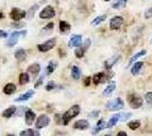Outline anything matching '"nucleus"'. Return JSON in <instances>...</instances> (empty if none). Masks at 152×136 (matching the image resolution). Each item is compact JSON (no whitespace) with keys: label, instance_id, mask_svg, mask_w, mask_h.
<instances>
[{"label":"nucleus","instance_id":"obj_30","mask_svg":"<svg viewBox=\"0 0 152 136\" xmlns=\"http://www.w3.org/2000/svg\"><path fill=\"white\" fill-rule=\"evenodd\" d=\"M127 126H128L131 129L135 130L141 126V121H140V120H132V121H129V123L127 124Z\"/></svg>","mask_w":152,"mask_h":136},{"label":"nucleus","instance_id":"obj_20","mask_svg":"<svg viewBox=\"0 0 152 136\" xmlns=\"http://www.w3.org/2000/svg\"><path fill=\"white\" fill-rule=\"evenodd\" d=\"M15 58L17 59L18 61H23V60H25L26 58V51L24 49H19L17 51L15 52Z\"/></svg>","mask_w":152,"mask_h":136},{"label":"nucleus","instance_id":"obj_14","mask_svg":"<svg viewBox=\"0 0 152 136\" xmlns=\"http://www.w3.org/2000/svg\"><path fill=\"white\" fill-rule=\"evenodd\" d=\"M27 71H28V73H31L33 76H37L39 73H40V71H41V67H40L39 64L34 63V64H32V65L28 66Z\"/></svg>","mask_w":152,"mask_h":136},{"label":"nucleus","instance_id":"obj_47","mask_svg":"<svg viewBox=\"0 0 152 136\" xmlns=\"http://www.w3.org/2000/svg\"><path fill=\"white\" fill-rule=\"evenodd\" d=\"M2 17H4V14H2V13H0V20H1Z\"/></svg>","mask_w":152,"mask_h":136},{"label":"nucleus","instance_id":"obj_27","mask_svg":"<svg viewBox=\"0 0 152 136\" xmlns=\"http://www.w3.org/2000/svg\"><path fill=\"white\" fill-rule=\"evenodd\" d=\"M38 132H34L33 129H25V130H22L19 133V136H39Z\"/></svg>","mask_w":152,"mask_h":136},{"label":"nucleus","instance_id":"obj_43","mask_svg":"<svg viewBox=\"0 0 152 136\" xmlns=\"http://www.w3.org/2000/svg\"><path fill=\"white\" fill-rule=\"evenodd\" d=\"M90 82H91V77H86L85 78V81H84V85H85V86H89Z\"/></svg>","mask_w":152,"mask_h":136},{"label":"nucleus","instance_id":"obj_42","mask_svg":"<svg viewBox=\"0 0 152 136\" xmlns=\"http://www.w3.org/2000/svg\"><path fill=\"white\" fill-rule=\"evenodd\" d=\"M8 36V34H7L5 31H2V30H0V38H2V39H5Z\"/></svg>","mask_w":152,"mask_h":136},{"label":"nucleus","instance_id":"obj_10","mask_svg":"<svg viewBox=\"0 0 152 136\" xmlns=\"http://www.w3.org/2000/svg\"><path fill=\"white\" fill-rule=\"evenodd\" d=\"M82 44V36L81 35H73L72 38H70V41H69V47L70 48H77V47H80V45Z\"/></svg>","mask_w":152,"mask_h":136},{"label":"nucleus","instance_id":"obj_46","mask_svg":"<svg viewBox=\"0 0 152 136\" xmlns=\"http://www.w3.org/2000/svg\"><path fill=\"white\" fill-rule=\"evenodd\" d=\"M117 136H127V134L125 132H119V133L117 134Z\"/></svg>","mask_w":152,"mask_h":136},{"label":"nucleus","instance_id":"obj_2","mask_svg":"<svg viewBox=\"0 0 152 136\" xmlns=\"http://www.w3.org/2000/svg\"><path fill=\"white\" fill-rule=\"evenodd\" d=\"M106 107L107 109L111 111H116V110H121V108L124 107V101L121 100V97H116L114 100H110L106 103Z\"/></svg>","mask_w":152,"mask_h":136},{"label":"nucleus","instance_id":"obj_40","mask_svg":"<svg viewBox=\"0 0 152 136\" xmlns=\"http://www.w3.org/2000/svg\"><path fill=\"white\" fill-rule=\"evenodd\" d=\"M90 44H91V40L88 39L86 41H85V43H84V45H83V48H84L85 50H88V49H89V47H90Z\"/></svg>","mask_w":152,"mask_h":136},{"label":"nucleus","instance_id":"obj_44","mask_svg":"<svg viewBox=\"0 0 152 136\" xmlns=\"http://www.w3.org/2000/svg\"><path fill=\"white\" fill-rule=\"evenodd\" d=\"M99 112H100V111H99V110H96V111H93V112H92V115H91V116L93 117V118H96V117L99 116Z\"/></svg>","mask_w":152,"mask_h":136},{"label":"nucleus","instance_id":"obj_39","mask_svg":"<svg viewBox=\"0 0 152 136\" xmlns=\"http://www.w3.org/2000/svg\"><path fill=\"white\" fill-rule=\"evenodd\" d=\"M52 28H53V23H49V24L43 28V31H51Z\"/></svg>","mask_w":152,"mask_h":136},{"label":"nucleus","instance_id":"obj_37","mask_svg":"<svg viewBox=\"0 0 152 136\" xmlns=\"http://www.w3.org/2000/svg\"><path fill=\"white\" fill-rule=\"evenodd\" d=\"M55 87H56V83L51 81V82H49V83L47 84V86H45V90H47V91H51V90H53Z\"/></svg>","mask_w":152,"mask_h":136},{"label":"nucleus","instance_id":"obj_25","mask_svg":"<svg viewBox=\"0 0 152 136\" xmlns=\"http://www.w3.org/2000/svg\"><path fill=\"white\" fill-rule=\"evenodd\" d=\"M28 82H30V76H28V74H27V73H22V74L19 75V84L24 85V84H27Z\"/></svg>","mask_w":152,"mask_h":136},{"label":"nucleus","instance_id":"obj_8","mask_svg":"<svg viewBox=\"0 0 152 136\" xmlns=\"http://www.w3.org/2000/svg\"><path fill=\"white\" fill-rule=\"evenodd\" d=\"M50 123V118L49 116H47V115H41L40 117H38V119H37V123H35V127L40 129V128H43L45 126H48Z\"/></svg>","mask_w":152,"mask_h":136},{"label":"nucleus","instance_id":"obj_16","mask_svg":"<svg viewBox=\"0 0 152 136\" xmlns=\"http://www.w3.org/2000/svg\"><path fill=\"white\" fill-rule=\"evenodd\" d=\"M104 81H106V75L103 73H98V74H95L94 77H93V83H94V85L103 83Z\"/></svg>","mask_w":152,"mask_h":136},{"label":"nucleus","instance_id":"obj_23","mask_svg":"<svg viewBox=\"0 0 152 136\" xmlns=\"http://www.w3.org/2000/svg\"><path fill=\"white\" fill-rule=\"evenodd\" d=\"M119 58H121L119 56H115V57L110 58L109 60H107V61H106V64H104L106 68H107V69H110V68H111V67H113V66H114L115 64L118 61V59H119Z\"/></svg>","mask_w":152,"mask_h":136},{"label":"nucleus","instance_id":"obj_38","mask_svg":"<svg viewBox=\"0 0 152 136\" xmlns=\"http://www.w3.org/2000/svg\"><path fill=\"white\" fill-rule=\"evenodd\" d=\"M43 78H45V75H42L41 77L39 78V81H38V82H35V85H34V86H35V87H39L40 85L42 84V82H43Z\"/></svg>","mask_w":152,"mask_h":136},{"label":"nucleus","instance_id":"obj_24","mask_svg":"<svg viewBox=\"0 0 152 136\" xmlns=\"http://www.w3.org/2000/svg\"><path fill=\"white\" fill-rule=\"evenodd\" d=\"M106 20V15H100L98 17H95L94 20L91 22V25L92 26H96V25H100L101 23H103Z\"/></svg>","mask_w":152,"mask_h":136},{"label":"nucleus","instance_id":"obj_17","mask_svg":"<svg viewBox=\"0 0 152 136\" xmlns=\"http://www.w3.org/2000/svg\"><path fill=\"white\" fill-rule=\"evenodd\" d=\"M103 128H106V121H104L103 119H100V120L96 123V126H95L94 128H93V130H92V134L94 135V134L99 133V132L102 130Z\"/></svg>","mask_w":152,"mask_h":136},{"label":"nucleus","instance_id":"obj_3","mask_svg":"<svg viewBox=\"0 0 152 136\" xmlns=\"http://www.w3.org/2000/svg\"><path fill=\"white\" fill-rule=\"evenodd\" d=\"M127 100H128V103L131 105V108H133V109H139L143 104V99L136 94H129Z\"/></svg>","mask_w":152,"mask_h":136},{"label":"nucleus","instance_id":"obj_31","mask_svg":"<svg viewBox=\"0 0 152 136\" xmlns=\"http://www.w3.org/2000/svg\"><path fill=\"white\" fill-rule=\"evenodd\" d=\"M126 2L127 0H118V1H116L114 5H113V8H115V9H121V8L125 7Z\"/></svg>","mask_w":152,"mask_h":136},{"label":"nucleus","instance_id":"obj_13","mask_svg":"<svg viewBox=\"0 0 152 136\" xmlns=\"http://www.w3.org/2000/svg\"><path fill=\"white\" fill-rule=\"evenodd\" d=\"M74 128H76V129H81V130L86 129V128H89V123H88V120H85V119L77 120V121L74 124Z\"/></svg>","mask_w":152,"mask_h":136},{"label":"nucleus","instance_id":"obj_11","mask_svg":"<svg viewBox=\"0 0 152 136\" xmlns=\"http://www.w3.org/2000/svg\"><path fill=\"white\" fill-rule=\"evenodd\" d=\"M33 95H34V91L28 90L27 92H25L24 94H22L20 97H16V99H15V101H16V102H23V101H27V100H28V99H31Z\"/></svg>","mask_w":152,"mask_h":136},{"label":"nucleus","instance_id":"obj_19","mask_svg":"<svg viewBox=\"0 0 152 136\" xmlns=\"http://www.w3.org/2000/svg\"><path fill=\"white\" fill-rule=\"evenodd\" d=\"M142 67H143V63H142V61H137V63H135L133 65V67L131 68V73L135 76V75H137L140 73Z\"/></svg>","mask_w":152,"mask_h":136},{"label":"nucleus","instance_id":"obj_1","mask_svg":"<svg viewBox=\"0 0 152 136\" xmlns=\"http://www.w3.org/2000/svg\"><path fill=\"white\" fill-rule=\"evenodd\" d=\"M80 111H81V109H80V107H78L77 104L73 105V107H70L69 109L66 111L65 113L61 115V121H63V125H68V123H69L70 120H72L73 118H75V117L80 113Z\"/></svg>","mask_w":152,"mask_h":136},{"label":"nucleus","instance_id":"obj_41","mask_svg":"<svg viewBox=\"0 0 152 136\" xmlns=\"http://www.w3.org/2000/svg\"><path fill=\"white\" fill-rule=\"evenodd\" d=\"M150 17H152V8L145 12V18H150Z\"/></svg>","mask_w":152,"mask_h":136},{"label":"nucleus","instance_id":"obj_45","mask_svg":"<svg viewBox=\"0 0 152 136\" xmlns=\"http://www.w3.org/2000/svg\"><path fill=\"white\" fill-rule=\"evenodd\" d=\"M25 24L24 23H19V24H13V27H22V26H24Z\"/></svg>","mask_w":152,"mask_h":136},{"label":"nucleus","instance_id":"obj_26","mask_svg":"<svg viewBox=\"0 0 152 136\" xmlns=\"http://www.w3.org/2000/svg\"><path fill=\"white\" fill-rule=\"evenodd\" d=\"M16 112V107H9L8 109H6V110L2 112V116L5 117V118H9V117H12Z\"/></svg>","mask_w":152,"mask_h":136},{"label":"nucleus","instance_id":"obj_18","mask_svg":"<svg viewBox=\"0 0 152 136\" xmlns=\"http://www.w3.org/2000/svg\"><path fill=\"white\" fill-rule=\"evenodd\" d=\"M119 121V113H117V115H115V116H113L110 119H109V121H108L107 124H106V127H108V128H111V127H114L116 124Z\"/></svg>","mask_w":152,"mask_h":136},{"label":"nucleus","instance_id":"obj_21","mask_svg":"<svg viewBox=\"0 0 152 136\" xmlns=\"http://www.w3.org/2000/svg\"><path fill=\"white\" fill-rule=\"evenodd\" d=\"M59 30H60V32L61 33H68L70 31V25L67 23V22L61 20V22L59 23Z\"/></svg>","mask_w":152,"mask_h":136},{"label":"nucleus","instance_id":"obj_48","mask_svg":"<svg viewBox=\"0 0 152 136\" xmlns=\"http://www.w3.org/2000/svg\"><path fill=\"white\" fill-rule=\"evenodd\" d=\"M106 136H111V135H110V134H107V135H106Z\"/></svg>","mask_w":152,"mask_h":136},{"label":"nucleus","instance_id":"obj_35","mask_svg":"<svg viewBox=\"0 0 152 136\" xmlns=\"http://www.w3.org/2000/svg\"><path fill=\"white\" fill-rule=\"evenodd\" d=\"M132 116V113H128V112H123V113H119V120L121 121H125L127 119H129Z\"/></svg>","mask_w":152,"mask_h":136},{"label":"nucleus","instance_id":"obj_6","mask_svg":"<svg viewBox=\"0 0 152 136\" xmlns=\"http://www.w3.org/2000/svg\"><path fill=\"white\" fill-rule=\"evenodd\" d=\"M56 45V39H50L48 41H45V43H41V44L38 45V49L41 52H47L51 50L53 47Z\"/></svg>","mask_w":152,"mask_h":136},{"label":"nucleus","instance_id":"obj_34","mask_svg":"<svg viewBox=\"0 0 152 136\" xmlns=\"http://www.w3.org/2000/svg\"><path fill=\"white\" fill-rule=\"evenodd\" d=\"M38 7H39L38 5H34V6L32 7L31 9L27 12V15H26V16H27V18H28V20H31L32 17L34 16V13H35V10L38 9Z\"/></svg>","mask_w":152,"mask_h":136},{"label":"nucleus","instance_id":"obj_49","mask_svg":"<svg viewBox=\"0 0 152 136\" xmlns=\"http://www.w3.org/2000/svg\"><path fill=\"white\" fill-rule=\"evenodd\" d=\"M104 1H110V0H104Z\"/></svg>","mask_w":152,"mask_h":136},{"label":"nucleus","instance_id":"obj_12","mask_svg":"<svg viewBox=\"0 0 152 136\" xmlns=\"http://www.w3.org/2000/svg\"><path fill=\"white\" fill-rule=\"evenodd\" d=\"M35 113L31 110V109H27L25 111V123L27 125H32V124L34 123V120H35Z\"/></svg>","mask_w":152,"mask_h":136},{"label":"nucleus","instance_id":"obj_15","mask_svg":"<svg viewBox=\"0 0 152 136\" xmlns=\"http://www.w3.org/2000/svg\"><path fill=\"white\" fill-rule=\"evenodd\" d=\"M15 92H16V86H15V84L8 83V84L5 85V87H4V93H5V94L10 95V94H13Z\"/></svg>","mask_w":152,"mask_h":136},{"label":"nucleus","instance_id":"obj_4","mask_svg":"<svg viewBox=\"0 0 152 136\" xmlns=\"http://www.w3.org/2000/svg\"><path fill=\"white\" fill-rule=\"evenodd\" d=\"M26 34V31H17V32H14L10 34V36H9V40H8V42H7V45L8 47H14V45L17 43V41L20 36H24Z\"/></svg>","mask_w":152,"mask_h":136},{"label":"nucleus","instance_id":"obj_9","mask_svg":"<svg viewBox=\"0 0 152 136\" xmlns=\"http://www.w3.org/2000/svg\"><path fill=\"white\" fill-rule=\"evenodd\" d=\"M124 24V18L121 16H115L110 20V28L111 30H119Z\"/></svg>","mask_w":152,"mask_h":136},{"label":"nucleus","instance_id":"obj_7","mask_svg":"<svg viewBox=\"0 0 152 136\" xmlns=\"http://www.w3.org/2000/svg\"><path fill=\"white\" fill-rule=\"evenodd\" d=\"M25 16H26V12L22 10V9H18V8H13L12 12H10V17L15 22H18L19 20L24 18Z\"/></svg>","mask_w":152,"mask_h":136},{"label":"nucleus","instance_id":"obj_5","mask_svg":"<svg viewBox=\"0 0 152 136\" xmlns=\"http://www.w3.org/2000/svg\"><path fill=\"white\" fill-rule=\"evenodd\" d=\"M55 15H56L55 9L51 6H47L45 9L41 10V13H40V18H42V20H49V18H52Z\"/></svg>","mask_w":152,"mask_h":136},{"label":"nucleus","instance_id":"obj_33","mask_svg":"<svg viewBox=\"0 0 152 136\" xmlns=\"http://www.w3.org/2000/svg\"><path fill=\"white\" fill-rule=\"evenodd\" d=\"M56 69V64L53 63V61H51V63H49V65H48V67H47V74L48 75H50V74H52L53 73V71Z\"/></svg>","mask_w":152,"mask_h":136},{"label":"nucleus","instance_id":"obj_36","mask_svg":"<svg viewBox=\"0 0 152 136\" xmlns=\"http://www.w3.org/2000/svg\"><path fill=\"white\" fill-rule=\"evenodd\" d=\"M144 99L149 104H152V92H148L144 95Z\"/></svg>","mask_w":152,"mask_h":136},{"label":"nucleus","instance_id":"obj_28","mask_svg":"<svg viewBox=\"0 0 152 136\" xmlns=\"http://www.w3.org/2000/svg\"><path fill=\"white\" fill-rule=\"evenodd\" d=\"M144 55H146V51L145 50H141L140 52H137V53H135L133 57L131 58V60H129V63H128V65H131V64H133L134 61H136L139 58H141L142 56H144Z\"/></svg>","mask_w":152,"mask_h":136},{"label":"nucleus","instance_id":"obj_29","mask_svg":"<svg viewBox=\"0 0 152 136\" xmlns=\"http://www.w3.org/2000/svg\"><path fill=\"white\" fill-rule=\"evenodd\" d=\"M72 77L74 78V79H78V78L81 77V71H80V68L77 66H74L72 68Z\"/></svg>","mask_w":152,"mask_h":136},{"label":"nucleus","instance_id":"obj_32","mask_svg":"<svg viewBox=\"0 0 152 136\" xmlns=\"http://www.w3.org/2000/svg\"><path fill=\"white\" fill-rule=\"evenodd\" d=\"M85 51H86V50H85L83 47L81 48V45H80V47H77V49L75 50V56L77 58H82L83 56H84V53H85Z\"/></svg>","mask_w":152,"mask_h":136},{"label":"nucleus","instance_id":"obj_22","mask_svg":"<svg viewBox=\"0 0 152 136\" xmlns=\"http://www.w3.org/2000/svg\"><path fill=\"white\" fill-rule=\"evenodd\" d=\"M115 90H116V83L113 82L111 84H109L107 87L104 89V91H103V95H104V97H108V95H110Z\"/></svg>","mask_w":152,"mask_h":136}]
</instances>
